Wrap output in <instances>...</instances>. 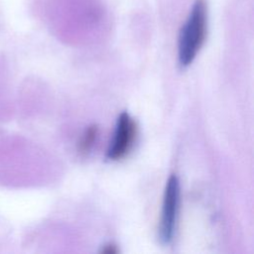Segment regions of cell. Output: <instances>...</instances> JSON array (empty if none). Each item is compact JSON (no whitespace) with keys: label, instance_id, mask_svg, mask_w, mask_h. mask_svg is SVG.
Masks as SVG:
<instances>
[{"label":"cell","instance_id":"7a4b0ae2","mask_svg":"<svg viewBox=\"0 0 254 254\" xmlns=\"http://www.w3.org/2000/svg\"><path fill=\"white\" fill-rule=\"evenodd\" d=\"M180 193L179 179L173 175L166 184L160 221V238L164 243L171 242L175 233L180 205Z\"/></svg>","mask_w":254,"mask_h":254},{"label":"cell","instance_id":"3957f363","mask_svg":"<svg viewBox=\"0 0 254 254\" xmlns=\"http://www.w3.org/2000/svg\"><path fill=\"white\" fill-rule=\"evenodd\" d=\"M137 133V126L133 118L127 112H122L117 119L113 140L107 150L106 157L109 160L123 158L131 149Z\"/></svg>","mask_w":254,"mask_h":254},{"label":"cell","instance_id":"6da1fadb","mask_svg":"<svg viewBox=\"0 0 254 254\" xmlns=\"http://www.w3.org/2000/svg\"><path fill=\"white\" fill-rule=\"evenodd\" d=\"M207 31V6L204 0H196L183 26L178 45L179 63L188 66L202 47Z\"/></svg>","mask_w":254,"mask_h":254},{"label":"cell","instance_id":"277c9868","mask_svg":"<svg viewBox=\"0 0 254 254\" xmlns=\"http://www.w3.org/2000/svg\"><path fill=\"white\" fill-rule=\"evenodd\" d=\"M97 134L98 127L96 125H91L88 128H86L78 145V150L80 153H87L90 150V148L93 146Z\"/></svg>","mask_w":254,"mask_h":254},{"label":"cell","instance_id":"5b68a950","mask_svg":"<svg viewBox=\"0 0 254 254\" xmlns=\"http://www.w3.org/2000/svg\"><path fill=\"white\" fill-rule=\"evenodd\" d=\"M102 253H107V254H114V253H117L118 250L116 248L115 245L113 244H108V245H105L102 250H101Z\"/></svg>","mask_w":254,"mask_h":254}]
</instances>
